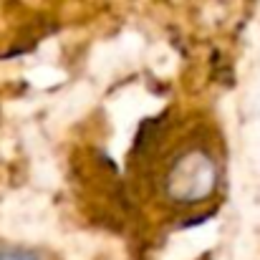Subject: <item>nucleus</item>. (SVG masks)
I'll use <instances>...</instances> for the list:
<instances>
[{"label":"nucleus","mask_w":260,"mask_h":260,"mask_svg":"<svg viewBox=\"0 0 260 260\" xmlns=\"http://www.w3.org/2000/svg\"><path fill=\"white\" fill-rule=\"evenodd\" d=\"M215 184H217V165L207 152L200 149L179 154L165 174V192L182 205H192L210 197Z\"/></svg>","instance_id":"obj_1"},{"label":"nucleus","mask_w":260,"mask_h":260,"mask_svg":"<svg viewBox=\"0 0 260 260\" xmlns=\"http://www.w3.org/2000/svg\"><path fill=\"white\" fill-rule=\"evenodd\" d=\"M0 260H38L28 250H15V248H3L0 245Z\"/></svg>","instance_id":"obj_2"}]
</instances>
